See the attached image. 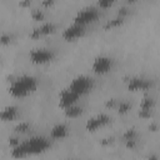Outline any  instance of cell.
Listing matches in <instances>:
<instances>
[{"mask_svg": "<svg viewBox=\"0 0 160 160\" xmlns=\"http://www.w3.org/2000/svg\"><path fill=\"white\" fill-rule=\"evenodd\" d=\"M116 109H118V112H119V114L124 115V114H126V112L130 111L131 105H130V102H128V101H120V102L118 104Z\"/></svg>", "mask_w": 160, "mask_h": 160, "instance_id": "19", "label": "cell"}, {"mask_svg": "<svg viewBox=\"0 0 160 160\" xmlns=\"http://www.w3.org/2000/svg\"><path fill=\"white\" fill-rule=\"evenodd\" d=\"M110 122V116L108 114H96L94 116H91L90 119L86 120V124H85V128L88 131H96L98 129L108 125Z\"/></svg>", "mask_w": 160, "mask_h": 160, "instance_id": "7", "label": "cell"}, {"mask_svg": "<svg viewBox=\"0 0 160 160\" xmlns=\"http://www.w3.org/2000/svg\"><path fill=\"white\" fill-rule=\"evenodd\" d=\"M84 34H85V26H82V25H80V24H75V22H72L71 25L66 26V28L62 30V38H64L65 40H68V41L79 39V38H81Z\"/></svg>", "mask_w": 160, "mask_h": 160, "instance_id": "9", "label": "cell"}, {"mask_svg": "<svg viewBox=\"0 0 160 160\" xmlns=\"http://www.w3.org/2000/svg\"><path fill=\"white\" fill-rule=\"evenodd\" d=\"M68 134H69V128L64 122H59V124L54 125L50 130V136L56 140H61V139L66 138Z\"/></svg>", "mask_w": 160, "mask_h": 160, "instance_id": "12", "label": "cell"}, {"mask_svg": "<svg viewBox=\"0 0 160 160\" xmlns=\"http://www.w3.org/2000/svg\"><path fill=\"white\" fill-rule=\"evenodd\" d=\"M118 101H116V99H114V98H111V99H108L106 101H105V106L106 108H115V106H118Z\"/></svg>", "mask_w": 160, "mask_h": 160, "instance_id": "21", "label": "cell"}, {"mask_svg": "<svg viewBox=\"0 0 160 160\" xmlns=\"http://www.w3.org/2000/svg\"><path fill=\"white\" fill-rule=\"evenodd\" d=\"M151 86L150 80L141 76H132L128 80V89L130 91H145Z\"/></svg>", "mask_w": 160, "mask_h": 160, "instance_id": "10", "label": "cell"}, {"mask_svg": "<svg viewBox=\"0 0 160 160\" xmlns=\"http://www.w3.org/2000/svg\"><path fill=\"white\" fill-rule=\"evenodd\" d=\"M30 129V124L28 121H20L19 124H16V126L14 128V131L16 134H24Z\"/></svg>", "mask_w": 160, "mask_h": 160, "instance_id": "18", "label": "cell"}, {"mask_svg": "<svg viewBox=\"0 0 160 160\" xmlns=\"http://www.w3.org/2000/svg\"><path fill=\"white\" fill-rule=\"evenodd\" d=\"M31 16H32L34 20L40 21V20L44 19L45 15H44V11H42V10H40V9H34V10L31 11Z\"/></svg>", "mask_w": 160, "mask_h": 160, "instance_id": "20", "label": "cell"}, {"mask_svg": "<svg viewBox=\"0 0 160 160\" xmlns=\"http://www.w3.org/2000/svg\"><path fill=\"white\" fill-rule=\"evenodd\" d=\"M112 65H114V60L110 56H108V55H99V56H96L94 59L91 69H92V71L95 74L104 75V74H108L112 69Z\"/></svg>", "mask_w": 160, "mask_h": 160, "instance_id": "6", "label": "cell"}, {"mask_svg": "<svg viewBox=\"0 0 160 160\" xmlns=\"http://www.w3.org/2000/svg\"><path fill=\"white\" fill-rule=\"evenodd\" d=\"M18 114H19V108L15 106V105H8L5 106L1 112H0V116H1V120L2 121H11L14 119L18 118Z\"/></svg>", "mask_w": 160, "mask_h": 160, "instance_id": "14", "label": "cell"}, {"mask_svg": "<svg viewBox=\"0 0 160 160\" xmlns=\"http://www.w3.org/2000/svg\"><path fill=\"white\" fill-rule=\"evenodd\" d=\"M55 54L49 48H35L29 52V59L34 64H46L54 59Z\"/></svg>", "mask_w": 160, "mask_h": 160, "instance_id": "5", "label": "cell"}, {"mask_svg": "<svg viewBox=\"0 0 160 160\" xmlns=\"http://www.w3.org/2000/svg\"><path fill=\"white\" fill-rule=\"evenodd\" d=\"M68 160H70V159H68Z\"/></svg>", "mask_w": 160, "mask_h": 160, "instance_id": "29", "label": "cell"}, {"mask_svg": "<svg viewBox=\"0 0 160 160\" xmlns=\"http://www.w3.org/2000/svg\"><path fill=\"white\" fill-rule=\"evenodd\" d=\"M148 160H160V159H159V156L156 154H151V155L148 156Z\"/></svg>", "mask_w": 160, "mask_h": 160, "instance_id": "25", "label": "cell"}, {"mask_svg": "<svg viewBox=\"0 0 160 160\" xmlns=\"http://www.w3.org/2000/svg\"><path fill=\"white\" fill-rule=\"evenodd\" d=\"M39 81L32 75H21L14 79L9 85V94L14 98H24L38 89Z\"/></svg>", "mask_w": 160, "mask_h": 160, "instance_id": "2", "label": "cell"}, {"mask_svg": "<svg viewBox=\"0 0 160 160\" xmlns=\"http://www.w3.org/2000/svg\"><path fill=\"white\" fill-rule=\"evenodd\" d=\"M124 22V16H120V15H116L115 18H112V19H109L106 22H105V25H104V28H106V29H111V28H116V26H119V25H121Z\"/></svg>", "mask_w": 160, "mask_h": 160, "instance_id": "17", "label": "cell"}, {"mask_svg": "<svg viewBox=\"0 0 160 160\" xmlns=\"http://www.w3.org/2000/svg\"><path fill=\"white\" fill-rule=\"evenodd\" d=\"M0 41H1V44H2V45L9 44V42L11 41V35H9V34H2V35H1Z\"/></svg>", "mask_w": 160, "mask_h": 160, "instance_id": "23", "label": "cell"}, {"mask_svg": "<svg viewBox=\"0 0 160 160\" xmlns=\"http://www.w3.org/2000/svg\"><path fill=\"white\" fill-rule=\"evenodd\" d=\"M154 105H155L154 99H152L150 95H144V96H142V99H141V101H140V108H139V110L152 111Z\"/></svg>", "mask_w": 160, "mask_h": 160, "instance_id": "15", "label": "cell"}, {"mask_svg": "<svg viewBox=\"0 0 160 160\" xmlns=\"http://www.w3.org/2000/svg\"><path fill=\"white\" fill-rule=\"evenodd\" d=\"M122 139L126 145V148L132 149L136 146V139H138V131L134 128H129L125 130V132L122 134Z\"/></svg>", "mask_w": 160, "mask_h": 160, "instance_id": "13", "label": "cell"}, {"mask_svg": "<svg viewBox=\"0 0 160 160\" xmlns=\"http://www.w3.org/2000/svg\"><path fill=\"white\" fill-rule=\"evenodd\" d=\"M19 5H21V6H25V5H30V1H20V2H19Z\"/></svg>", "mask_w": 160, "mask_h": 160, "instance_id": "28", "label": "cell"}, {"mask_svg": "<svg viewBox=\"0 0 160 160\" xmlns=\"http://www.w3.org/2000/svg\"><path fill=\"white\" fill-rule=\"evenodd\" d=\"M98 5H99L100 8H102V9H105V8L111 6V5H112V1H111V0H100V1L98 2Z\"/></svg>", "mask_w": 160, "mask_h": 160, "instance_id": "22", "label": "cell"}, {"mask_svg": "<svg viewBox=\"0 0 160 160\" xmlns=\"http://www.w3.org/2000/svg\"><path fill=\"white\" fill-rule=\"evenodd\" d=\"M98 16H99V10L96 8H94V6H85V8L80 9L75 14L74 22L85 26L86 24L95 21L98 19Z\"/></svg>", "mask_w": 160, "mask_h": 160, "instance_id": "4", "label": "cell"}, {"mask_svg": "<svg viewBox=\"0 0 160 160\" xmlns=\"http://www.w3.org/2000/svg\"><path fill=\"white\" fill-rule=\"evenodd\" d=\"M50 148V140L44 136H32L18 146L11 148V156L15 159H22L29 155H38L46 151Z\"/></svg>", "mask_w": 160, "mask_h": 160, "instance_id": "1", "label": "cell"}, {"mask_svg": "<svg viewBox=\"0 0 160 160\" xmlns=\"http://www.w3.org/2000/svg\"><path fill=\"white\" fill-rule=\"evenodd\" d=\"M56 30V25L51 21H45V22H41L39 26L34 28L30 32V38H34V39H38L40 36H44V35H49V34H52L54 31Z\"/></svg>", "mask_w": 160, "mask_h": 160, "instance_id": "11", "label": "cell"}, {"mask_svg": "<svg viewBox=\"0 0 160 160\" xmlns=\"http://www.w3.org/2000/svg\"><path fill=\"white\" fill-rule=\"evenodd\" d=\"M94 86V80L88 76V75H78L75 76L70 84H69V89L72 90L75 94H78L79 96L84 95V94H88Z\"/></svg>", "mask_w": 160, "mask_h": 160, "instance_id": "3", "label": "cell"}, {"mask_svg": "<svg viewBox=\"0 0 160 160\" xmlns=\"http://www.w3.org/2000/svg\"><path fill=\"white\" fill-rule=\"evenodd\" d=\"M54 4V1L52 0H45V1H42L41 2V5L42 6H50V5H52Z\"/></svg>", "mask_w": 160, "mask_h": 160, "instance_id": "24", "label": "cell"}, {"mask_svg": "<svg viewBox=\"0 0 160 160\" xmlns=\"http://www.w3.org/2000/svg\"><path fill=\"white\" fill-rule=\"evenodd\" d=\"M149 129H150L151 131H155V130H156V124H150V125H149Z\"/></svg>", "mask_w": 160, "mask_h": 160, "instance_id": "27", "label": "cell"}, {"mask_svg": "<svg viewBox=\"0 0 160 160\" xmlns=\"http://www.w3.org/2000/svg\"><path fill=\"white\" fill-rule=\"evenodd\" d=\"M64 110V114H65V116L66 118H70V119H72V118H78L79 115H81V112H82V108L81 106H79V105H71V106H69V108H65V109H62Z\"/></svg>", "mask_w": 160, "mask_h": 160, "instance_id": "16", "label": "cell"}, {"mask_svg": "<svg viewBox=\"0 0 160 160\" xmlns=\"http://www.w3.org/2000/svg\"><path fill=\"white\" fill-rule=\"evenodd\" d=\"M79 98L80 96L78 94H75L72 90H70L69 88H65L59 94V106L61 109H65V108H69L71 105H75L78 102Z\"/></svg>", "mask_w": 160, "mask_h": 160, "instance_id": "8", "label": "cell"}, {"mask_svg": "<svg viewBox=\"0 0 160 160\" xmlns=\"http://www.w3.org/2000/svg\"><path fill=\"white\" fill-rule=\"evenodd\" d=\"M110 142H112V138H108V139H104L101 141V144H110Z\"/></svg>", "mask_w": 160, "mask_h": 160, "instance_id": "26", "label": "cell"}]
</instances>
